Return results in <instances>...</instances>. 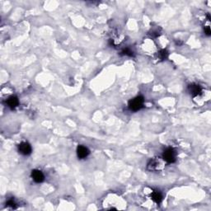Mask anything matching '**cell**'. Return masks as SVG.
Masks as SVG:
<instances>
[{"mask_svg": "<svg viewBox=\"0 0 211 211\" xmlns=\"http://www.w3.org/2000/svg\"><path fill=\"white\" fill-rule=\"evenodd\" d=\"M151 196H152L153 200L154 202H156L157 204H159L160 202L162 201V199H163L162 194H161L159 191H153Z\"/></svg>", "mask_w": 211, "mask_h": 211, "instance_id": "8", "label": "cell"}, {"mask_svg": "<svg viewBox=\"0 0 211 211\" xmlns=\"http://www.w3.org/2000/svg\"><path fill=\"white\" fill-rule=\"evenodd\" d=\"M163 158L168 163H174L176 160V153L172 148H167L163 153Z\"/></svg>", "mask_w": 211, "mask_h": 211, "instance_id": "2", "label": "cell"}, {"mask_svg": "<svg viewBox=\"0 0 211 211\" xmlns=\"http://www.w3.org/2000/svg\"><path fill=\"white\" fill-rule=\"evenodd\" d=\"M159 55H160V58L161 59H166L167 58V52L166 51V50H162V51H160V53H159Z\"/></svg>", "mask_w": 211, "mask_h": 211, "instance_id": "10", "label": "cell"}, {"mask_svg": "<svg viewBox=\"0 0 211 211\" xmlns=\"http://www.w3.org/2000/svg\"><path fill=\"white\" fill-rule=\"evenodd\" d=\"M77 154H78V157L79 158H81V159L85 158L89 154V150L85 146L79 145L77 148Z\"/></svg>", "mask_w": 211, "mask_h": 211, "instance_id": "5", "label": "cell"}, {"mask_svg": "<svg viewBox=\"0 0 211 211\" xmlns=\"http://www.w3.org/2000/svg\"><path fill=\"white\" fill-rule=\"evenodd\" d=\"M31 177L32 179L34 180V182L37 183H41L44 181L45 177L44 174L42 173V172L40 170H33L31 172Z\"/></svg>", "mask_w": 211, "mask_h": 211, "instance_id": "4", "label": "cell"}, {"mask_svg": "<svg viewBox=\"0 0 211 211\" xmlns=\"http://www.w3.org/2000/svg\"><path fill=\"white\" fill-rule=\"evenodd\" d=\"M143 105H144V98L142 96H137L130 101L129 108L131 111H137L143 107Z\"/></svg>", "mask_w": 211, "mask_h": 211, "instance_id": "1", "label": "cell"}, {"mask_svg": "<svg viewBox=\"0 0 211 211\" xmlns=\"http://www.w3.org/2000/svg\"><path fill=\"white\" fill-rule=\"evenodd\" d=\"M18 151L23 155H29L31 153V147L26 142H22L18 146Z\"/></svg>", "mask_w": 211, "mask_h": 211, "instance_id": "3", "label": "cell"}, {"mask_svg": "<svg viewBox=\"0 0 211 211\" xmlns=\"http://www.w3.org/2000/svg\"><path fill=\"white\" fill-rule=\"evenodd\" d=\"M122 53L124 54V55H129V56L134 55L133 52L131 51L130 49H125V50L122 51Z\"/></svg>", "mask_w": 211, "mask_h": 211, "instance_id": "9", "label": "cell"}, {"mask_svg": "<svg viewBox=\"0 0 211 211\" xmlns=\"http://www.w3.org/2000/svg\"><path fill=\"white\" fill-rule=\"evenodd\" d=\"M204 33L206 34L207 36H210V26H206L205 29H204Z\"/></svg>", "mask_w": 211, "mask_h": 211, "instance_id": "12", "label": "cell"}, {"mask_svg": "<svg viewBox=\"0 0 211 211\" xmlns=\"http://www.w3.org/2000/svg\"><path fill=\"white\" fill-rule=\"evenodd\" d=\"M190 92L191 93V95L194 96H198L199 94H200L201 93V88H200L199 85H196V84H192L189 87Z\"/></svg>", "mask_w": 211, "mask_h": 211, "instance_id": "6", "label": "cell"}, {"mask_svg": "<svg viewBox=\"0 0 211 211\" xmlns=\"http://www.w3.org/2000/svg\"><path fill=\"white\" fill-rule=\"evenodd\" d=\"M7 106H8L9 107H11L13 109V108H15L18 105L19 101H18V99L16 96H11V97H9V98L7 99Z\"/></svg>", "mask_w": 211, "mask_h": 211, "instance_id": "7", "label": "cell"}, {"mask_svg": "<svg viewBox=\"0 0 211 211\" xmlns=\"http://www.w3.org/2000/svg\"><path fill=\"white\" fill-rule=\"evenodd\" d=\"M7 206H11V207H12V208H15V206H16V204H15V202L13 201V200H7Z\"/></svg>", "mask_w": 211, "mask_h": 211, "instance_id": "11", "label": "cell"}]
</instances>
